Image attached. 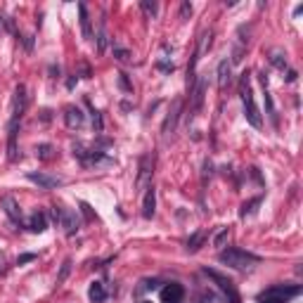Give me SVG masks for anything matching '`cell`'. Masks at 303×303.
<instances>
[{
  "label": "cell",
  "mask_w": 303,
  "mask_h": 303,
  "mask_svg": "<svg viewBox=\"0 0 303 303\" xmlns=\"http://www.w3.org/2000/svg\"><path fill=\"white\" fill-rule=\"evenodd\" d=\"M303 291L301 284H272L256 296V303H289Z\"/></svg>",
  "instance_id": "obj_3"
},
{
  "label": "cell",
  "mask_w": 303,
  "mask_h": 303,
  "mask_svg": "<svg viewBox=\"0 0 303 303\" xmlns=\"http://www.w3.org/2000/svg\"><path fill=\"white\" fill-rule=\"evenodd\" d=\"M0 206H2V211L7 213V218L12 220L14 225H22V208L14 202V197H2L0 199Z\"/></svg>",
  "instance_id": "obj_12"
},
{
  "label": "cell",
  "mask_w": 303,
  "mask_h": 303,
  "mask_svg": "<svg viewBox=\"0 0 303 303\" xmlns=\"http://www.w3.org/2000/svg\"><path fill=\"white\" fill-rule=\"evenodd\" d=\"M78 14H81V31H83L85 40H93V22H90V14H88V7L83 2L78 5Z\"/></svg>",
  "instance_id": "obj_16"
},
{
  "label": "cell",
  "mask_w": 303,
  "mask_h": 303,
  "mask_svg": "<svg viewBox=\"0 0 303 303\" xmlns=\"http://www.w3.org/2000/svg\"><path fill=\"white\" fill-rule=\"evenodd\" d=\"M69 270H71V261H64V266H62V272H60V277H57V282H62V279L69 275Z\"/></svg>",
  "instance_id": "obj_30"
},
{
  "label": "cell",
  "mask_w": 303,
  "mask_h": 303,
  "mask_svg": "<svg viewBox=\"0 0 303 303\" xmlns=\"http://www.w3.org/2000/svg\"><path fill=\"white\" fill-rule=\"evenodd\" d=\"M204 90H206V81H204V78L190 90V95H192V114H190V116H194L197 111L202 109V104H204Z\"/></svg>",
  "instance_id": "obj_14"
},
{
  "label": "cell",
  "mask_w": 303,
  "mask_h": 303,
  "mask_svg": "<svg viewBox=\"0 0 303 303\" xmlns=\"http://www.w3.org/2000/svg\"><path fill=\"white\" fill-rule=\"evenodd\" d=\"M287 81H289V83H294V81H296V71H294V69H291V71H287Z\"/></svg>",
  "instance_id": "obj_34"
},
{
  "label": "cell",
  "mask_w": 303,
  "mask_h": 303,
  "mask_svg": "<svg viewBox=\"0 0 303 303\" xmlns=\"http://www.w3.org/2000/svg\"><path fill=\"white\" fill-rule=\"evenodd\" d=\"M114 57L119 62H131V52L126 48H119V45H114Z\"/></svg>",
  "instance_id": "obj_25"
},
{
  "label": "cell",
  "mask_w": 303,
  "mask_h": 303,
  "mask_svg": "<svg viewBox=\"0 0 303 303\" xmlns=\"http://www.w3.org/2000/svg\"><path fill=\"white\" fill-rule=\"evenodd\" d=\"M157 287H159L157 279H147V282H145V289H147V291H154Z\"/></svg>",
  "instance_id": "obj_32"
},
{
  "label": "cell",
  "mask_w": 303,
  "mask_h": 303,
  "mask_svg": "<svg viewBox=\"0 0 303 303\" xmlns=\"http://www.w3.org/2000/svg\"><path fill=\"white\" fill-rule=\"evenodd\" d=\"M26 104H29V95H26V88L22 83L14 88V102H12V119L10 121H22L26 111Z\"/></svg>",
  "instance_id": "obj_6"
},
{
  "label": "cell",
  "mask_w": 303,
  "mask_h": 303,
  "mask_svg": "<svg viewBox=\"0 0 303 303\" xmlns=\"http://www.w3.org/2000/svg\"><path fill=\"white\" fill-rule=\"evenodd\" d=\"M107 50V34H104V24L100 29V36H97V52H104Z\"/></svg>",
  "instance_id": "obj_26"
},
{
  "label": "cell",
  "mask_w": 303,
  "mask_h": 303,
  "mask_svg": "<svg viewBox=\"0 0 303 303\" xmlns=\"http://www.w3.org/2000/svg\"><path fill=\"white\" fill-rule=\"evenodd\" d=\"M17 133H19V121H10V133H7V159L17 161L19 152H17Z\"/></svg>",
  "instance_id": "obj_13"
},
{
  "label": "cell",
  "mask_w": 303,
  "mask_h": 303,
  "mask_svg": "<svg viewBox=\"0 0 303 303\" xmlns=\"http://www.w3.org/2000/svg\"><path fill=\"white\" fill-rule=\"evenodd\" d=\"M88 299H90L93 303L107 301V289H104V284H102V282H93L90 289H88Z\"/></svg>",
  "instance_id": "obj_17"
},
{
  "label": "cell",
  "mask_w": 303,
  "mask_h": 303,
  "mask_svg": "<svg viewBox=\"0 0 303 303\" xmlns=\"http://www.w3.org/2000/svg\"><path fill=\"white\" fill-rule=\"evenodd\" d=\"M38 256L36 254H24V256H19L17 258V266H24V263H31V261H36Z\"/></svg>",
  "instance_id": "obj_29"
},
{
  "label": "cell",
  "mask_w": 303,
  "mask_h": 303,
  "mask_svg": "<svg viewBox=\"0 0 303 303\" xmlns=\"http://www.w3.org/2000/svg\"><path fill=\"white\" fill-rule=\"evenodd\" d=\"M180 109H182V102L180 100H175V102H173V109L168 111V116H166V121H164V135L173 133L175 121H178V116H180Z\"/></svg>",
  "instance_id": "obj_15"
},
{
  "label": "cell",
  "mask_w": 303,
  "mask_h": 303,
  "mask_svg": "<svg viewBox=\"0 0 303 303\" xmlns=\"http://www.w3.org/2000/svg\"><path fill=\"white\" fill-rule=\"evenodd\" d=\"M64 123H67V128H71V131H78V128H83V123H85L83 111L78 109V107H73V104L64 107Z\"/></svg>",
  "instance_id": "obj_10"
},
{
  "label": "cell",
  "mask_w": 303,
  "mask_h": 303,
  "mask_svg": "<svg viewBox=\"0 0 303 303\" xmlns=\"http://www.w3.org/2000/svg\"><path fill=\"white\" fill-rule=\"evenodd\" d=\"M218 261L225 263V266L235 268V270H249V268H254L261 263V256L251 254V251H246V249H239V246H232V249L220 251Z\"/></svg>",
  "instance_id": "obj_2"
},
{
  "label": "cell",
  "mask_w": 303,
  "mask_h": 303,
  "mask_svg": "<svg viewBox=\"0 0 303 303\" xmlns=\"http://www.w3.org/2000/svg\"><path fill=\"white\" fill-rule=\"evenodd\" d=\"M29 230L31 232H45L48 230V218H45V213L43 211H36L31 220H29Z\"/></svg>",
  "instance_id": "obj_19"
},
{
  "label": "cell",
  "mask_w": 303,
  "mask_h": 303,
  "mask_svg": "<svg viewBox=\"0 0 303 303\" xmlns=\"http://www.w3.org/2000/svg\"><path fill=\"white\" fill-rule=\"evenodd\" d=\"M268 55H270L268 60H270L272 67H277V69H284V67H287V55H284L282 50H270Z\"/></svg>",
  "instance_id": "obj_21"
},
{
  "label": "cell",
  "mask_w": 303,
  "mask_h": 303,
  "mask_svg": "<svg viewBox=\"0 0 303 303\" xmlns=\"http://www.w3.org/2000/svg\"><path fill=\"white\" fill-rule=\"evenodd\" d=\"M119 85H121L126 93H133V85H131V81H128V76H126V73H119Z\"/></svg>",
  "instance_id": "obj_28"
},
{
  "label": "cell",
  "mask_w": 303,
  "mask_h": 303,
  "mask_svg": "<svg viewBox=\"0 0 303 303\" xmlns=\"http://www.w3.org/2000/svg\"><path fill=\"white\" fill-rule=\"evenodd\" d=\"M190 14H192V5H190V2H182V7H180V17H182V19H187Z\"/></svg>",
  "instance_id": "obj_31"
},
{
  "label": "cell",
  "mask_w": 303,
  "mask_h": 303,
  "mask_svg": "<svg viewBox=\"0 0 303 303\" xmlns=\"http://www.w3.org/2000/svg\"><path fill=\"white\" fill-rule=\"evenodd\" d=\"M228 239H230V228H220L218 235L213 237V246H216V249H223V246L228 244Z\"/></svg>",
  "instance_id": "obj_23"
},
{
  "label": "cell",
  "mask_w": 303,
  "mask_h": 303,
  "mask_svg": "<svg viewBox=\"0 0 303 303\" xmlns=\"http://www.w3.org/2000/svg\"><path fill=\"white\" fill-rule=\"evenodd\" d=\"M204 242H206V232H204V230L194 232L192 237L187 239V251H190V254L199 251V249H202V244H204Z\"/></svg>",
  "instance_id": "obj_20"
},
{
  "label": "cell",
  "mask_w": 303,
  "mask_h": 303,
  "mask_svg": "<svg viewBox=\"0 0 303 303\" xmlns=\"http://www.w3.org/2000/svg\"><path fill=\"white\" fill-rule=\"evenodd\" d=\"M204 275L213 279V282L218 284V289L223 291V294H228L230 303H239V294H237V289H235L232 279H228L225 275H220V272H216V270H208V268H204Z\"/></svg>",
  "instance_id": "obj_4"
},
{
  "label": "cell",
  "mask_w": 303,
  "mask_h": 303,
  "mask_svg": "<svg viewBox=\"0 0 303 303\" xmlns=\"http://www.w3.org/2000/svg\"><path fill=\"white\" fill-rule=\"evenodd\" d=\"M57 213H60V220H57V223L64 228V232H67L69 237H73V235L78 232V228H81V220H78V216H76V211L57 206Z\"/></svg>",
  "instance_id": "obj_5"
},
{
  "label": "cell",
  "mask_w": 303,
  "mask_h": 303,
  "mask_svg": "<svg viewBox=\"0 0 303 303\" xmlns=\"http://www.w3.org/2000/svg\"><path fill=\"white\" fill-rule=\"evenodd\" d=\"M140 7L145 10V14H149V17H157V2H149V0H142V2H140Z\"/></svg>",
  "instance_id": "obj_27"
},
{
  "label": "cell",
  "mask_w": 303,
  "mask_h": 303,
  "mask_svg": "<svg viewBox=\"0 0 303 303\" xmlns=\"http://www.w3.org/2000/svg\"><path fill=\"white\" fill-rule=\"evenodd\" d=\"M26 178L31 182H36L38 187H43V190H55V187H60L62 182H64L57 175H48V173H40V170H29Z\"/></svg>",
  "instance_id": "obj_7"
},
{
  "label": "cell",
  "mask_w": 303,
  "mask_h": 303,
  "mask_svg": "<svg viewBox=\"0 0 303 303\" xmlns=\"http://www.w3.org/2000/svg\"><path fill=\"white\" fill-rule=\"evenodd\" d=\"M36 157L40 159V161H50V159L55 157V147L48 145V142L38 145V147H36Z\"/></svg>",
  "instance_id": "obj_22"
},
{
  "label": "cell",
  "mask_w": 303,
  "mask_h": 303,
  "mask_svg": "<svg viewBox=\"0 0 303 303\" xmlns=\"http://www.w3.org/2000/svg\"><path fill=\"white\" fill-rule=\"evenodd\" d=\"M239 95H242L244 116H246V121L251 123L254 128H261V126H263V119H261V111H258V107H256L254 90H251V76H249V71L242 73V81H239Z\"/></svg>",
  "instance_id": "obj_1"
},
{
  "label": "cell",
  "mask_w": 303,
  "mask_h": 303,
  "mask_svg": "<svg viewBox=\"0 0 303 303\" xmlns=\"http://www.w3.org/2000/svg\"><path fill=\"white\" fill-rule=\"evenodd\" d=\"M140 303H152V301H140Z\"/></svg>",
  "instance_id": "obj_35"
},
{
  "label": "cell",
  "mask_w": 303,
  "mask_h": 303,
  "mask_svg": "<svg viewBox=\"0 0 303 303\" xmlns=\"http://www.w3.org/2000/svg\"><path fill=\"white\" fill-rule=\"evenodd\" d=\"M230 76H232V64L228 60H223L218 64V88L223 90V88H228V83H230Z\"/></svg>",
  "instance_id": "obj_18"
},
{
  "label": "cell",
  "mask_w": 303,
  "mask_h": 303,
  "mask_svg": "<svg viewBox=\"0 0 303 303\" xmlns=\"http://www.w3.org/2000/svg\"><path fill=\"white\" fill-rule=\"evenodd\" d=\"M185 301V289L178 282H170L161 289V303H182Z\"/></svg>",
  "instance_id": "obj_8"
},
{
  "label": "cell",
  "mask_w": 303,
  "mask_h": 303,
  "mask_svg": "<svg viewBox=\"0 0 303 303\" xmlns=\"http://www.w3.org/2000/svg\"><path fill=\"white\" fill-rule=\"evenodd\" d=\"M152 166H154V157H142L140 159V175H137V190H147L152 182H149V178H152Z\"/></svg>",
  "instance_id": "obj_9"
},
{
  "label": "cell",
  "mask_w": 303,
  "mask_h": 303,
  "mask_svg": "<svg viewBox=\"0 0 303 303\" xmlns=\"http://www.w3.org/2000/svg\"><path fill=\"white\" fill-rule=\"evenodd\" d=\"M81 208H83V213H85V220H93V211H90V206H88V204H81Z\"/></svg>",
  "instance_id": "obj_33"
},
{
  "label": "cell",
  "mask_w": 303,
  "mask_h": 303,
  "mask_svg": "<svg viewBox=\"0 0 303 303\" xmlns=\"http://www.w3.org/2000/svg\"><path fill=\"white\" fill-rule=\"evenodd\" d=\"M154 213H157V190L154 185H149L142 197V218H154Z\"/></svg>",
  "instance_id": "obj_11"
},
{
  "label": "cell",
  "mask_w": 303,
  "mask_h": 303,
  "mask_svg": "<svg viewBox=\"0 0 303 303\" xmlns=\"http://www.w3.org/2000/svg\"><path fill=\"white\" fill-rule=\"evenodd\" d=\"M258 204H261V197H256V199H251V202H244L242 208H239V216H242V218L251 216V213H254V206H258Z\"/></svg>",
  "instance_id": "obj_24"
}]
</instances>
